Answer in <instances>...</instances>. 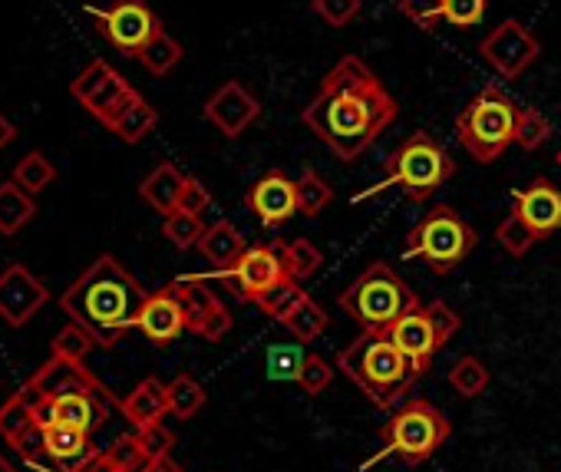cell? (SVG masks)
Returning <instances> with one entry per match:
<instances>
[{
    "mask_svg": "<svg viewBox=\"0 0 561 472\" xmlns=\"http://www.w3.org/2000/svg\"><path fill=\"white\" fill-rule=\"evenodd\" d=\"M93 347H96L93 334H90L87 327L73 324V321L54 337V354H60V357H67V360H77V364H83L87 354H90Z\"/></svg>",
    "mask_w": 561,
    "mask_h": 472,
    "instance_id": "ab89813d",
    "label": "cell"
},
{
    "mask_svg": "<svg viewBox=\"0 0 561 472\" xmlns=\"http://www.w3.org/2000/svg\"><path fill=\"white\" fill-rule=\"evenodd\" d=\"M449 439V419L426 400H410L407 406H400L390 423L383 426V452H377L367 465L387 459V456H397L410 465L430 459L443 442Z\"/></svg>",
    "mask_w": 561,
    "mask_h": 472,
    "instance_id": "ba28073f",
    "label": "cell"
},
{
    "mask_svg": "<svg viewBox=\"0 0 561 472\" xmlns=\"http://www.w3.org/2000/svg\"><path fill=\"white\" fill-rule=\"evenodd\" d=\"M400 106L380 77L354 54L341 57L305 106V126L341 159L357 162L380 133L397 119Z\"/></svg>",
    "mask_w": 561,
    "mask_h": 472,
    "instance_id": "6da1fadb",
    "label": "cell"
},
{
    "mask_svg": "<svg viewBox=\"0 0 561 472\" xmlns=\"http://www.w3.org/2000/svg\"><path fill=\"white\" fill-rule=\"evenodd\" d=\"M156 126H159V113H156V106H149V100H146L142 93H133V96H129V103L113 116V123H110L106 129H110V133H116L123 142L136 146V142H142Z\"/></svg>",
    "mask_w": 561,
    "mask_h": 472,
    "instance_id": "484cf974",
    "label": "cell"
},
{
    "mask_svg": "<svg viewBox=\"0 0 561 472\" xmlns=\"http://www.w3.org/2000/svg\"><path fill=\"white\" fill-rule=\"evenodd\" d=\"M70 93H73V100H77L87 113H93L103 126H110L113 116L129 103V96H133L136 90H133V87L123 80V73L113 70L106 60H93V64L70 83Z\"/></svg>",
    "mask_w": 561,
    "mask_h": 472,
    "instance_id": "8fae6325",
    "label": "cell"
},
{
    "mask_svg": "<svg viewBox=\"0 0 561 472\" xmlns=\"http://www.w3.org/2000/svg\"><path fill=\"white\" fill-rule=\"evenodd\" d=\"M14 139H18V129H14V123H11L4 113H0V152H4V149L14 142Z\"/></svg>",
    "mask_w": 561,
    "mask_h": 472,
    "instance_id": "681fc988",
    "label": "cell"
},
{
    "mask_svg": "<svg viewBox=\"0 0 561 472\" xmlns=\"http://www.w3.org/2000/svg\"><path fill=\"white\" fill-rule=\"evenodd\" d=\"M400 14L423 31H433L443 21V0H400Z\"/></svg>",
    "mask_w": 561,
    "mask_h": 472,
    "instance_id": "f6af8a7d",
    "label": "cell"
},
{
    "mask_svg": "<svg viewBox=\"0 0 561 472\" xmlns=\"http://www.w3.org/2000/svg\"><path fill=\"white\" fill-rule=\"evenodd\" d=\"M337 367L383 410L397 406L410 393L413 380H420L410 360L397 350V344L387 334L367 331L337 354Z\"/></svg>",
    "mask_w": 561,
    "mask_h": 472,
    "instance_id": "3957f363",
    "label": "cell"
},
{
    "mask_svg": "<svg viewBox=\"0 0 561 472\" xmlns=\"http://www.w3.org/2000/svg\"><path fill=\"white\" fill-rule=\"evenodd\" d=\"M136 60H139L152 77H165V73H172V70L179 67V60H182V44H179L175 37H169L165 31H159V34L136 54Z\"/></svg>",
    "mask_w": 561,
    "mask_h": 472,
    "instance_id": "f1b7e54d",
    "label": "cell"
},
{
    "mask_svg": "<svg viewBox=\"0 0 561 472\" xmlns=\"http://www.w3.org/2000/svg\"><path fill=\"white\" fill-rule=\"evenodd\" d=\"M169 387V413L179 416V419H192L202 406H205V387L188 377V373H179Z\"/></svg>",
    "mask_w": 561,
    "mask_h": 472,
    "instance_id": "d590c367",
    "label": "cell"
},
{
    "mask_svg": "<svg viewBox=\"0 0 561 472\" xmlns=\"http://www.w3.org/2000/svg\"><path fill=\"white\" fill-rule=\"evenodd\" d=\"M47 288L31 275L27 265H8L0 272V318L11 327H24L47 304Z\"/></svg>",
    "mask_w": 561,
    "mask_h": 472,
    "instance_id": "5bb4252c",
    "label": "cell"
},
{
    "mask_svg": "<svg viewBox=\"0 0 561 472\" xmlns=\"http://www.w3.org/2000/svg\"><path fill=\"white\" fill-rule=\"evenodd\" d=\"M80 472H123V469H116V465H113V462H110V459L100 452V456H93V459H90V462H87Z\"/></svg>",
    "mask_w": 561,
    "mask_h": 472,
    "instance_id": "f907efd6",
    "label": "cell"
},
{
    "mask_svg": "<svg viewBox=\"0 0 561 472\" xmlns=\"http://www.w3.org/2000/svg\"><path fill=\"white\" fill-rule=\"evenodd\" d=\"M37 215V205H34V195L27 188H21L14 179L0 185V234H14Z\"/></svg>",
    "mask_w": 561,
    "mask_h": 472,
    "instance_id": "4316f807",
    "label": "cell"
},
{
    "mask_svg": "<svg viewBox=\"0 0 561 472\" xmlns=\"http://www.w3.org/2000/svg\"><path fill=\"white\" fill-rule=\"evenodd\" d=\"M295 185H298V211L305 218H318L334 198V188L328 185V179L318 169H305Z\"/></svg>",
    "mask_w": 561,
    "mask_h": 472,
    "instance_id": "1f68e13d",
    "label": "cell"
},
{
    "mask_svg": "<svg viewBox=\"0 0 561 472\" xmlns=\"http://www.w3.org/2000/svg\"><path fill=\"white\" fill-rule=\"evenodd\" d=\"M558 165H561V152H558Z\"/></svg>",
    "mask_w": 561,
    "mask_h": 472,
    "instance_id": "f5cc1de1",
    "label": "cell"
},
{
    "mask_svg": "<svg viewBox=\"0 0 561 472\" xmlns=\"http://www.w3.org/2000/svg\"><path fill=\"white\" fill-rule=\"evenodd\" d=\"M110 403H113L110 390H70L54 400H44L37 406V419L41 423H70V426H80L83 433L96 436V429L106 419Z\"/></svg>",
    "mask_w": 561,
    "mask_h": 472,
    "instance_id": "4fadbf2b",
    "label": "cell"
},
{
    "mask_svg": "<svg viewBox=\"0 0 561 472\" xmlns=\"http://www.w3.org/2000/svg\"><path fill=\"white\" fill-rule=\"evenodd\" d=\"M495 239H499V245L508 252V255H525L535 242H541L538 234L512 211V215H505V221H499V228H495Z\"/></svg>",
    "mask_w": 561,
    "mask_h": 472,
    "instance_id": "74e56055",
    "label": "cell"
},
{
    "mask_svg": "<svg viewBox=\"0 0 561 472\" xmlns=\"http://www.w3.org/2000/svg\"><path fill=\"white\" fill-rule=\"evenodd\" d=\"M285 275L288 268H285V258H280V245H251L231 268L215 272V278L228 281L234 298L241 301H257Z\"/></svg>",
    "mask_w": 561,
    "mask_h": 472,
    "instance_id": "7c38bea8",
    "label": "cell"
},
{
    "mask_svg": "<svg viewBox=\"0 0 561 472\" xmlns=\"http://www.w3.org/2000/svg\"><path fill=\"white\" fill-rule=\"evenodd\" d=\"M257 116H261L257 100H254L238 80L221 83V87L208 96V103H205V119H208L225 139H238Z\"/></svg>",
    "mask_w": 561,
    "mask_h": 472,
    "instance_id": "9a60e30c",
    "label": "cell"
},
{
    "mask_svg": "<svg viewBox=\"0 0 561 472\" xmlns=\"http://www.w3.org/2000/svg\"><path fill=\"white\" fill-rule=\"evenodd\" d=\"M288 331H291V337L295 341H301V344H311V341H318L321 334H324V327H328V311L311 298V295H305L298 304H295V311L280 321Z\"/></svg>",
    "mask_w": 561,
    "mask_h": 472,
    "instance_id": "83f0119b",
    "label": "cell"
},
{
    "mask_svg": "<svg viewBox=\"0 0 561 472\" xmlns=\"http://www.w3.org/2000/svg\"><path fill=\"white\" fill-rule=\"evenodd\" d=\"M453 172H456V162L439 146V139L430 136L426 129H420L410 139H403V146L387 159L383 182L360 192L354 202L374 198V195H380L387 188H403L410 202H426L430 195H436L453 179Z\"/></svg>",
    "mask_w": 561,
    "mask_h": 472,
    "instance_id": "277c9868",
    "label": "cell"
},
{
    "mask_svg": "<svg viewBox=\"0 0 561 472\" xmlns=\"http://www.w3.org/2000/svg\"><path fill=\"white\" fill-rule=\"evenodd\" d=\"M512 202H515V215L538 234V239L561 228V192L548 179H535L528 188H515Z\"/></svg>",
    "mask_w": 561,
    "mask_h": 472,
    "instance_id": "ac0fdd59",
    "label": "cell"
},
{
    "mask_svg": "<svg viewBox=\"0 0 561 472\" xmlns=\"http://www.w3.org/2000/svg\"><path fill=\"white\" fill-rule=\"evenodd\" d=\"M248 208L257 215L261 225L277 228L298 211V185L285 172H267L248 188Z\"/></svg>",
    "mask_w": 561,
    "mask_h": 472,
    "instance_id": "2e32d148",
    "label": "cell"
},
{
    "mask_svg": "<svg viewBox=\"0 0 561 472\" xmlns=\"http://www.w3.org/2000/svg\"><path fill=\"white\" fill-rule=\"evenodd\" d=\"M485 18V0H443V21L466 31Z\"/></svg>",
    "mask_w": 561,
    "mask_h": 472,
    "instance_id": "b9f144b4",
    "label": "cell"
},
{
    "mask_svg": "<svg viewBox=\"0 0 561 472\" xmlns=\"http://www.w3.org/2000/svg\"><path fill=\"white\" fill-rule=\"evenodd\" d=\"M518 103L495 83L482 87L456 116V136L476 162H495L512 142L518 126Z\"/></svg>",
    "mask_w": 561,
    "mask_h": 472,
    "instance_id": "8992f818",
    "label": "cell"
},
{
    "mask_svg": "<svg viewBox=\"0 0 561 472\" xmlns=\"http://www.w3.org/2000/svg\"><path fill=\"white\" fill-rule=\"evenodd\" d=\"M119 410H123V416H126L136 429L152 426V423H162V416L169 413V387L159 383L156 377H149V380H142V383L119 403Z\"/></svg>",
    "mask_w": 561,
    "mask_h": 472,
    "instance_id": "603a6c76",
    "label": "cell"
},
{
    "mask_svg": "<svg viewBox=\"0 0 561 472\" xmlns=\"http://www.w3.org/2000/svg\"><path fill=\"white\" fill-rule=\"evenodd\" d=\"M162 234L179 249V252H188V249H198L202 234H205V225H202V215H192V211H169L162 218Z\"/></svg>",
    "mask_w": 561,
    "mask_h": 472,
    "instance_id": "d6a6232c",
    "label": "cell"
},
{
    "mask_svg": "<svg viewBox=\"0 0 561 472\" xmlns=\"http://www.w3.org/2000/svg\"><path fill=\"white\" fill-rule=\"evenodd\" d=\"M476 242H479V234L472 231V225L456 208L436 205L410 228L400 258L403 262L423 258L436 275H446L469 258Z\"/></svg>",
    "mask_w": 561,
    "mask_h": 472,
    "instance_id": "52a82bcc",
    "label": "cell"
},
{
    "mask_svg": "<svg viewBox=\"0 0 561 472\" xmlns=\"http://www.w3.org/2000/svg\"><path fill=\"white\" fill-rule=\"evenodd\" d=\"M449 387H453L462 400H472V396H479V393L489 387V367H485L479 357L466 354V357H459V360L453 364V370H449Z\"/></svg>",
    "mask_w": 561,
    "mask_h": 472,
    "instance_id": "e575fe53",
    "label": "cell"
},
{
    "mask_svg": "<svg viewBox=\"0 0 561 472\" xmlns=\"http://www.w3.org/2000/svg\"><path fill=\"white\" fill-rule=\"evenodd\" d=\"M44 439H47L50 456L67 472H80L93 456H100L93 436L83 433L80 426H70V423H44Z\"/></svg>",
    "mask_w": 561,
    "mask_h": 472,
    "instance_id": "44dd1931",
    "label": "cell"
},
{
    "mask_svg": "<svg viewBox=\"0 0 561 472\" xmlns=\"http://www.w3.org/2000/svg\"><path fill=\"white\" fill-rule=\"evenodd\" d=\"M182 185H185V175H182L172 162H162V165H156V169L142 179L139 195H142V202H146L149 208H156V211L165 218L169 211L179 208Z\"/></svg>",
    "mask_w": 561,
    "mask_h": 472,
    "instance_id": "d4e9b609",
    "label": "cell"
},
{
    "mask_svg": "<svg viewBox=\"0 0 561 472\" xmlns=\"http://www.w3.org/2000/svg\"><path fill=\"white\" fill-rule=\"evenodd\" d=\"M308 291L301 288V281H295L291 275H285V278H280L274 288H267L254 304L267 314V318H274V321H285L291 311H295V304L305 298Z\"/></svg>",
    "mask_w": 561,
    "mask_h": 472,
    "instance_id": "4dcf8cb0",
    "label": "cell"
},
{
    "mask_svg": "<svg viewBox=\"0 0 561 472\" xmlns=\"http://www.w3.org/2000/svg\"><path fill=\"white\" fill-rule=\"evenodd\" d=\"M27 383L37 390L41 400H54V396H60V393H70V390H106L93 373H87L83 364L67 360V357H60V354H54Z\"/></svg>",
    "mask_w": 561,
    "mask_h": 472,
    "instance_id": "ffe728a7",
    "label": "cell"
},
{
    "mask_svg": "<svg viewBox=\"0 0 561 472\" xmlns=\"http://www.w3.org/2000/svg\"><path fill=\"white\" fill-rule=\"evenodd\" d=\"M149 291L113 258L100 255L73 285L60 295V308L73 324L87 327L96 347H116L126 331L139 324V311Z\"/></svg>",
    "mask_w": 561,
    "mask_h": 472,
    "instance_id": "7a4b0ae2",
    "label": "cell"
},
{
    "mask_svg": "<svg viewBox=\"0 0 561 472\" xmlns=\"http://www.w3.org/2000/svg\"><path fill=\"white\" fill-rule=\"evenodd\" d=\"M387 337H390V341L397 344V350L410 360V367H413L416 377H423V373L433 367V357H436V350H439V341H436V334H433V324H430L423 304L413 308V311H407V314L387 331Z\"/></svg>",
    "mask_w": 561,
    "mask_h": 472,
    "instance_id": "e0dca14e",
    "label": "cell"
},
{
    "mask_svg": "<svg viewBox=\"0 0 561 472\" xmlns=\"http://www.w3.org/2000/svg\"><path fill=\"white\" fill-rule=\"evenodd\" d=\"M479 54L502 80H518L538 60L541 44L522 21L508 18L479 44Z\"/></svg>",
    "mask_w": 561,
    "mask_h": 472,
    "instance_id": "30bf717a",
    "label": "cell"
},
{
    "mask_svg": "<svg viewBox=\"0 0 561 472\" xmlns=\"http://www.w3.org/2000/svg\"><path fill=\"white\" fill-rule=\"evenodd\" d=\"M551 136V126L548 119L538 113V110H518V126H515V142L525 149V152H535L548 142Z\"/></svg>",
    "mask_w": 561,
    "mask_h": 472,
    "instance_id": "f35d334b",
    "label": "cell"
},
{
    "mask_svg": "<svg viewBox=\"0 0 561 472\" xmlns=\"http://www.w3.org/2000/svg\"><path fill=\"white\" fill-rule=\"evenodd\" d=\"M146 472H182V469H179V462H175L172 456H159V459H152V462H149V469H146Z\"/></svg>",
    "mask_w": 561,
    "mask_h": 472,
    "instance_id": "816d5d0a",
    "label": "cell"
},
{
    "mask_svg": "<svg viewBox=\"0 0 561 472\" xmlns=\"http://www.w3.org/2000/svg\"><path fill=\"white\" fill-rule=\"evenodd\" d=\"M169 288H172V291H175V298L182 301L185 324H188V331H192V334H198V331L205 327V321H208L215 311H221V308H225V304L218 301V295L208 288V278H202V275H185V278L172 281Z\"/></svg>",
    "mask_w": 561,
    "mask_h": 472,
    "instance_id": "7402d4cb",
    "label": "cell"
},
{
    "mask_svg": "<svg viewBox=\"0 0 561 472\" xmlns=\"http://www.w3.org/2000/svg\"><path fill=\"white\" fill-rule=\"evenodd\" d=\"M208 205H211L208 188H205L198 179L185 175V185H182V195H179V208H182V211H192V215H202Z\"/></svg>",
    "mask_w": 561,
    "mask_h": 472,
    "instance_id": "c3c4849f",
    "label": "cell"
},
{
    "mask_svg": "<svg viewBox=\"0 0 561 472\" xmlns=\"http://www.w3.org/2000/svg\"><path fill=\"white\" fill-rule=\"evenodd\" d=\"M337 304L354 318L367 334H387L407 311L420 308V298L410 285L383 262H374L341 298Z\"/></svg>",
    "mask_w": 561,
    "mask_h": 472,
    "instance_id": "5b68a950",
    "label": "cell"
},
{
    "mask_svg": "<svg viewBox=\"0 0 561 472\" xmlns=\"http://www.w3.org/2000/svg\"><path fill=\"white\" fill-rule=\"evenodd\" d=\"M87 14L96 21L100 34L126 57H136L162 31L146 0H116L110 8H87Z\"/></svg>",
    "mask_w": 561,
    "mask_h": 472,
    "instance_id": "9c48e42d",
    "label": "cell"
},
{
    "mask_svg": "<svg viewBox=\"0 0 561 472\" xmlns=\"http://www.w3.org/2000/svg\"><path fill=\"white\" fill-rule=\"evenodd\" d=\"M136 327L149 337V344H159V347L172 344L175 337H182V334L188 331L182 301L175 298V291H172L169 285H165L162 291H156V295L146 298Z\"/></svg>",
    "mask_w": 561,
    "mask_h": 472,
    "instance_id": "d6986e66",
    "label": "cell"
},
{
    "mask_svg": "<svg viewBox=\"0 0 561 472\" xmlns=\"http://www.w3.org/2000/svg\"><path fill=\"white\" fill-rule=\"evenodd\" d=\"M280 258H285V268L295 281H308L321 265L324 255L311 239H295V242H280Z\"/></svg>",
    "mask_w": 561,
    "mask_h": 472,
    "instance_id": "f546056e",
    "label": "cell"
},
{
    "mask_svg": "<svg viewBox=\"0 0 561 472\" xmlns=\"http://www.w3.org/2000/svg\"><path fill=\"white\" fill-rule=\"evenodd\" d=\"M426 318H430V324H433V334H436L439 347H443L446 341H453V334L462 327L459 314H456L446 301H430V304H426Z\"/></svg>",
    "mask_w": 561,
    "mask_h": 472,
    "instance_id": "bcb514c9",
    "label": "cell"
},
{
    "mask_svg": "<svg viewBox=\"0 0 561 472\" xmlns=\"http://www.w3.org/2000/svg\"><path fill=\"white\" fill-rule=\"evenodd\" d=\"M311 11L328 27H347L360 14V0H311Z\"/></svg>",
    "mask_w": 561,
    "mask_h": 472,
    "instance_id": "7bdbcfd3",
    "label": "cell"
},
{
    "mask_svg": "<svg viewBox=\"0 0 561 472\" xmlns=\"http://www.w3.org/2000/svg\"><path fill=\"white\" fill-rule=\"evenodd\" d=\"M308 354L301 350V341L298 344H277L267 350L264 357V370L271 380H280V383H298L301 377V367H305Z\"/></svg>",
    "mask_w": 561,
    "mask_h": 472,
    "instance_id": "836d02e7",
    "label": "cell"
},
{
    "mask_svg": "<svg viewBox=\"0 0 561 472\" xmlns=\"http://www.w3.org/2000/svg\"><path fill=\"white\" fill-rule=\"evenodd\" d=\"M103 456H106L116 469H123V472H146L149 462H152V459L142 452V446H139L136 436H119L110 449H103Z\"/></svg>",
    "mask_w": 561,
    "mask_h": 472,
    "instance_id": "60d3db41",
    "label": "cell"
},
{
    "mask_svg": "<svg viewBox=\"0 0 561 472\" xmlns=\"http://www.w3.org/2000/svg\"><path fill=\"white\" fill-rule=\"evenodd\" d=\"M136 439H139V446H142V452H146L149 459L169 456V449L175 446V436H172V429H165L162 423H152V426H142V429H136Z\"/></svg>",
    "mask_w": 561,
    "mask_h": 472,
    "instance_id": "7dc6e473",
    "label": "cell"
},
{
    "mask_svg": "<svg viewBox=\"0 0 561 472\" xmlns=\"http://www.w3.org/2000/svg\"><path fill=\"white\" fill-rule=\"evenodd\" d=\"M331 380H334L331 364H328L321 354H308V360H305V367H301V377H298V387H301L305 393L318 396L321 390L331 387Z\"/></svg>",
    "mask_w": 561,
    "mask_h": 472,
    "instance_id": "ee69618b",
    "label": "cell"
},
{
    "mask_svg": "<svg viewBox=\"0 0 561 472\" xmlns=\"http://www.w3.org/2000/svg\"><path fill=\"white\" fill-rule=\"evenodd\" d=\"M198 252H202V258L208 265H215V272H221V268H231L248 252V245H244L241 231L231 221H215L211 228H205Z\"/></svg>",
    "mask_w": 561,
    "mask_h": 472,
    "instance_id": "cb8c5ba5",
    "label": "cell"
},
{
    "mask_svg": "<svg viewBox=\"0 0 561 472\" xmlns=\"http://www.w3.org/2000/svg\"><path fill=\"white\" fill-rule=\"evenodd\" d=\"M54 179H57V169H54V162H50L44 152H27V156L14 165V182H18L21 188H27L31 195L44 192Z\"/></svg>",
    "mask_w": 561,
    "mask_h": 472,
    "instance_id": "8d00e7d4",
    "label": "cell"
}]
</instances>
